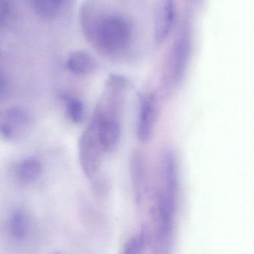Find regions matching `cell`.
<instances>
[{
  "label": "cell",
  "mask_w": 254,
  "mask_h": 254,
  "mask_svg": "<svg viewBox=\"0 0 254 254\" xmlns=\"http://www.w3.org/2000/svg\"><path fill=\"white\" fill-rule=\"evenodd\" d=\"M15 5V0H0V31L10 23Z\"/></svg>",
  "instance_id": "15"
},
{
  "label": "cell",
  "mask_w": 254,
  "mask_h": 254,
  "mask_svg": "<svg viewBox=\"0 0 254 254\" xmlns=\"http://www.w3.org/2000/svg\"><path fill=\"white\" fill-rule=\"evenodd\" d=\"M146 236L143 233L131 237L124 246L120 254H144Z\"/></svg>",
  "instance_id": "13"
},
{
  "label": "cell",
  "mask_w": 254,
  "mask_h": 254,
  "mask_svg": "<svg viewBox=\"0 0 254 254\" xmlns=\"http://www.w3.org/2000/svg\"><path fill=\"white\" fill-rule=\"evenodd\" d=\"M28 113L19 108L11 107L0 112V134L6 139L19 138L30 127Z\"/></svg>",
  "instance_id": "3"
},
{
  "label": "cell",
  "mask_w": 254,
  "mask_h": 254,
  "mask_svg": "<svg viewBox=\"0 0 254 254\" xmlns=\"http://www.w3.org/2000/svg\"><path fill=\"white\" fill-rule=\"evenodd\" d=\"M188 29L189 28L182 30L181 34L174 41L171 52V74L176 83L181 81L192 52V41Z\"/></svg>",
  "instance_id": "5"
},
{
  "label": "cell",
  "mask_w": 254,
  "mask_h": 254,
  "mask_svg": "<svg viewBox=\"0 0 254 254\" xmlns=\"http://www.w3.org/2000/svg\"><path fill=\"white\" fill-rule=\"evenodd\" d=\"M29 229V219L25 213L17 212L12 216L10 222V231L13 238L22 240L28 234Z\"/></svg>",
  "instance_id": "12"
},
{
  "label": "cell",
  "mask_w": 254,
  "mask_h": 254,
  "mask_svg": "<svg viewBox=\"0 0 254 254\" xmlns=\"http://www.w3.org/2000/svg\"><path fill=\"white\" fill-rule=\"evenodd\" d=\"M175 19L174 0H159L155 15L154 34L158 44L164 43L168 38Z\"/></svg>",
  "instance_id": "6"
},
{
  "label": "cell",
  "mask_w": 254,
  "mask_h": 254,
  "mask_svg": "<svg viewBox=\"0 0 254 254\" xmlns=\"http://www.w3.org/2000/svg\"><path fill=\"white\" fill-rule=\"evenodd\" d=\"M7 89V81L4 74L0 71V99L4 97Z\"/></svg>",
  "instance_id": "16"
},
{
  "label": "cell",
  "mask_w": 254,
  "mask_h": 254,
  "mask_svg": "<svg viewBox=\"0 0 254 254\" xmlns=\"http://www.w3.org/2000/svg\"><path fill=\"white\" fill-rule=\"evenodd\" d=\"M34 13L46 22L58 20L67 11L72 0H28Z\"/></svg>",
  "instance_id": "8"
},
{
  "label": "cell",
  "mask_w": 254,
  "mask_h": 254,
  "mask_svg": "<svg viewBox=\"0 0 254 254\" xmlns=\"http://www.w3.org/2000/svg\"><path fill=\"white\" fill-rule=\"evenodd\" d=\"M131 177L134 194L137 203H140L145 193L146 185V173H145V161L143 155L136 151L131 156Z\"/></svg>",
  "instance_id": "10"
},
{
  "label": "cell",
  "mask_w": 254,
  "mask_h": 254,
  "mask_svg": "<svg viewBox=\"0 0 254 254\" xmlns=\"http://www.w3.org/2000/svg\"><path fill=\"white\" fill-rule=\"evenodd\" d=\"M188 1H189V2L191 3H198L201 0H188Z\"/></svg>",
  "instance_id": "17"
},
{
  "label": "cell",
  "mask_w": 254,
  "mask_h": 254,
  "mask_svg": "<svg viewBox=\"0 0 254 254\" xmlns=\"http://www.w3.org/2000/svg\"><path fill=\"white\" fill-rule=\"evenodd\" d=\"M114 113H100L94 120L98 143L103 152H110L117 146L121 136V128Z\"/></svg>",
  "instance_id": "2"
},
{
  "label": "cell",
  "mask_w": 254,
  "mask_h": 254,
  "mask_svg": "<svg viewBox=\"0 0 254 254\" xmlns=\"http://www.w3.org/2000/svg\"><path fill=\"white\" fill-rule=\"evenodd\" d=\"M69 69L79 75H86L96 69V61L86 51H76L69 56L67 62Z\"/></svg>",
  "instance_id": "9"
},
{
  "label": "cell",
  "mask_w": 254,
  "mask_h": 254,
  "mask_svg": "<svg viewBox=\"0 0 254 254\" xmlns=\"http://www.w3.org/2000/svg\"><path fill=\"white\" fill-rule=\"evenodd\" d=\"M42 171L40 163L34 158L21 161L15 170L16 179L22 184H29L40 176Z\"/></svg>",
  "instance_id": "11"
},
{
  "label": "cell",
  "mask_w": 254,
  "mask_h": 254,
  "mask_svg": "<svg viewBox=\"0 0 254 254\" xmlns=\"http://www.w3.org/2000/svg\"><path fill=\"white\" fill-rule=\"evenodd\" d=\"M67 111L69 117L74 123H80L84 118V104L82 101L76 98H67L66 99Z\"/></svg>",
  "instance_id": "14"
},
{
  "label": "cell",
  "mask_w": 254,
  "mask_h": 254,
  "mask_svg": "<svg viewBox=\"0 0 254 254\" xmlns=\"http://www.w3.org/2000/svg\"><path fill=\"white\" fill-rule=\"evenodd\" d=\"M82 159L85 173L89 177L95 176L101 164V152L94 122L82 139Z\"/></svg>",
  "instance_id": "4"
},
{
  "label": "cell",
  "mask_w": 254,
  "mask_h": 254,
  "mask_svg": "<svg viewBox=\"0 0 254 254\" xmlns=\"http://www.w3.org/2000/svg\"><path fill=\"white\" fill-rule=\"evenodd\" d=\"M157 119V100L150 94L145 97L140 105L137 123V137L142 142L149 140Z\"/></svg>",
  "instance_id": "7"
},
{
  "label": "cell",
  "mask_w": 254,
  "mask_h": 254,
  "mask_svg": "<svg viewBox=\"0 0 254 254\" xmlns=\"http://www.w3.org/2000/svg\"><path fill=\"white\" fill-rule=\"evenodd\" d=\"M80 23L86 40L104 53L122 52L131 42L132 31L129 22L120 15L103 13L92 3L82 6Z\"/></svg>",
  "instance_id": "1"
}]
</instances>
